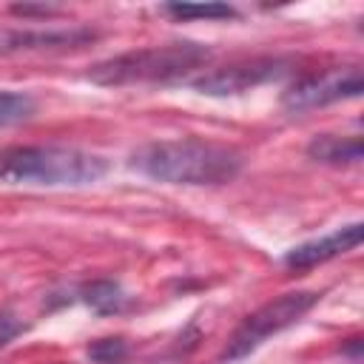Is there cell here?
Masks as SVG:
<instances>
[{"label":"cell","instance_id":"13","mask_svg":"<svg viewBox=\"0 0 364 364\" xmlns=\"http://www.w3.org/2000/svg\"><path fill=\"white\" fill-rule=\"evenodd\" d=\"M88 353H91V358H97L102 364H114V361H119L125 355V341L122 338H102V341L91 344Z\"/></svg>","mask_w":364,"mask_h":364},{"label":"cell","instance_id":"9","mask_svg":"<svg viewBox=\"0 0 364 364\" xmlns=\"http://www.w3.org/2000/svg\"><path fill=\"white\" fill-rule=\"evenodd\" d=\"M94 40L91 31H17L6 40V48H54V46H80Z\"/></svg>","mask_w":364,"mask_h":364},{"label":"cell","instance_id":"4","mask_svg":"<svg viewBox=\"0 0 364 364\" xmlns=\"http://www.w3.org/2000/svg\"><path fill=\"white\" fill-rule=\"evenodd\" d=\"M318 301V293L310 290H299V293H284L267 304H262L259 310H253L239 327L236 333L228 338V347L222 350L225 361H239L247 353H253L259 344H264L270 336L282 333L284 327L296 324L313 304Z\"/></svg>","mask_w":364,"mask_h":364},{"label":"cell","instance_id":"6","mask_svg":"<svg viewBox=\"0 0 364 364\" xmlns=\"http://www.w3.org/2000/svg\"><path fill=\"white\" fill-rule=\"evenodd\" d=\"M287 71H290L287 60H273V57L250 60V63H236V65L208 71L193 80V88L202 94H210V97H230V94H242L256 85H264L270 80H279Z\"/></svg>","mask_w":364,"mask_h":364},{"label":"cell","instance_id":"12","mask_svg":"<svg viewBox=\"0 0 364 364\" xmlns=\"http://www.w3.org/2000/svg\"><path fill=\"white\" fill-rule=\"evenodd\" d=\"M31 114H34V100L28 94L0 88V128L14 125V122H23Z\"/></svg>","mask_w":364,"mask_h":364},{"label":"cell","instance_id":"14","mask_svg":"<svg viewBox=\"0 0 364 364\" xmlns=\"http://www.w3.org/2000/svg\"><path fill=\"white\" fill-rule=\"evenodd\" d=\"M17 333H23V318H20L14 310L0 307V350H3Z\"/></svg>","mask_w":364,"mask_h":364},{"label":"cell","instance_id":"8","mask_svg":"<svg viewBox=\"0 0 364 364\" xmlns=\"http://www.w3.org/2000/svg\"><path fill=\"white\" fill-rule=\"evenodd\" d=\"M307 154L316 162H358L361 159V139L358 136H330L321 134L307 145Z\"/></svg>","mask_w":364,"mask_h":364},{"label":"cell","instance_id":"3","mask_svg":"<svg viewBox=\"0 0 364 364\" xmlns=\"http://www.w3.org/2000/svg\"><path fill=\"white\" fill-rule=\"evenodd\" d=\"M210 51L199 43H168L139 51H125L119 57L102 60L88 71V80L97 85H145V82H171L193 68L205 65Z\"/></svg>","mask_w":364,"mask_h":364},{"label":"cell","instance_id":"2","mask_svg":"<svg viewBox=\"0 0 364 364\" xmlns=\"http://www.w3.org/2000/svg\"><path fill=\"white\" fill-rule=\"evenodd\" d=\"M108 162L97 154L60 145H11L0 151V182L11 185H88L102 179Z\"/></svg>","mask_w":364,"mask_h":364},{"label":"cell","instance_id":"11","mask_svg":"<svg viewBox=\"0 0 364 364\" xmlns=\"http://www.w3.org/2000/svg\"><path fill=\"white\" fill-rule=\"evenodd\" d=\"M165 11L173 14L176 20H228V17H236V14H239L233 6H225V3H205V6H193V3H168Z\"/></svg>","mask_w":364,"mask_h":364},{"label":"cell","instance_id":"1","mask_svg":"<svg viewBox=\"0 0 364 364\" xmlns=\"http://www.w3.org/2000/svg\"><path fill=\"white\" fill-rule=\"evenodd\" d=\"M242 154L208 139H162L134 151L131 165L145 176L171 185H225L239 176Z\"/></svg>","mask_w":364,"mask_h":364},{"label":"cell","instance_id":"7","mask_svg":"<svg viewBox=\"0 0 364 364\" xmlns=\"http://www.w3.org/2000/svg\"><path fill=\"white\" fill-rule=\"evenodd\" d=\"M364 236V228L355 222V225H347L341 230H333L321 239H313V242H304V245H296L293 250H287L284 256V264L287 267H296V270H304V267H316L338 253H347L353 250Z\"/></svg>","mask_w":364,"mask_h":364},{"label":"cell","instance_id":"5","mask_svg":"<svg viewBox=\"0 0 364 364\" xmlns=\"http://www.w3.org/2000/svg\"><path fill=\"white\" fill-rule=\"evenodd\" d=\"M361 88H364L361 68H355V65L330 68V71L296 80L282 94V105L287 111H310V108H321V105H330V102H338L347 97H358Z\"/></svg>","mask_w":364,"mask_h":364},{"label":"cell","instance_id":"10","mask_svg":"<svg viewBox=\"0 0 364 364\" xmlns=\"http://www.w3.org/2000/svg\"><path fill=\"white\" fill-rule=\"evenodd\" d=\"M82 301L94 313L108 316V313H119L125 307V293L114 282H91V284L82 287Z\"/></svg>","mask_w":364,"mask_h":364}]
</instances>
